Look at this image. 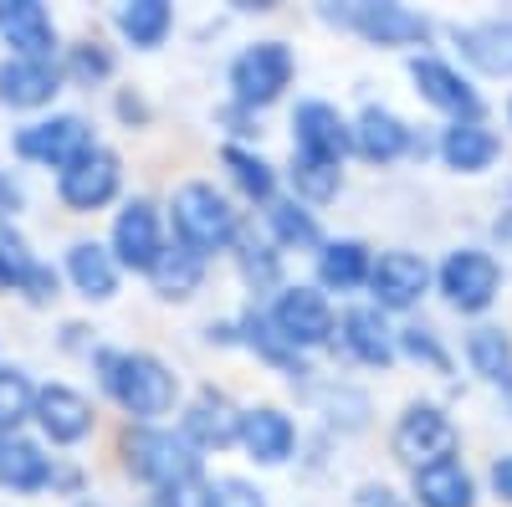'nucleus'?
Listing matches in <instances>:
<instances>
[{"label": "nucleus", "mask_w": 512, "mask_h": 507, "mask_svg": "<svg viewBox=\"0 0 512 507\" xmlns=\"http://www.w3.org/2000/svg\"><path fill=\"white\" fill-rule=\"evenodd\" d=\"M241 441H246V451H251L256 461L277 467V461L292 456L297 431H292V420H287L282 410H246V415H241Z\"/></svg>", "instance_id": "nucleus-16"}, {"label": "nucleus", "mask_w": 512, "mask_h": 507, "mask_svg": "<svg viewBox=\"0 0 512 507\" xmlns=\"http://www.w3.org/2000/svg\"><path fill=\"white\" fill-rule=\"evenodd\" d=\"M292 129H297V154H313V159H328V164H338L344 149L354 144L344 118H338L328 103H303L297 118H292Z\"/></svg>", "instance_id": "nucleus-12"}, {"label": "nucleus", "mask_w": 512, "mask_h": 507, "mask_svg": "<svg viewBox=\"0 0 512 507\" xmlns=\"http://www.w3.org/2000/svg\"><path fill=\"white\" fill-rule=\"evenodd\" d=\"M226 164H231V175H236V185H241L246 195H256V200L272 195V169H267V159H256V154H246V149H226Z\"/></svg>", "instance_id": "nucleus-34"}, {"label": "nucleus", "mask_w": 512, "mask_h": 507, "mask_svg": "<svg viewBox=\"0 0 512 507\" xmlns=\"http://www.w3.org/2000/svg\"><path fill=\"white\" fill-rule=\"evenodd\" d=\"M16 205H21V190L0 180V210H16Z\"/></svg>", "instance_id": "nucleus-42"}, {"label": "nucleus", "mask_w": 512, "mask_h": 507, "mask_svg": "<svg viewBox=\"0 0 512 507\" xmlns=\"http://www.w3.org/2000/svg\"><path fill=\"white\" fill-rule=\"evenodd\" d=\"M57 93V72L47 62H31V57H16L0 67V103H11V108H41V103H52Z\"/></svg>", "instance_id": "nucleus-17"}, {"label": "nucleus", "mask_w": 512, "mask_h": 507, "mask_svg": "<svg viewBox=\"0 0 512 507\" xmlns=\"http://www.w3.org/2000/svg\"><path fill=\"white\" fill-rule=\"evenodd\" d=\"M472 364L487 379H512V344L502 338V328H477L472 333Z\"/></svg>", "instance_id": "nucleus-31"}, {"label": "nucleus", "mask_w": 512, "mask_h": 507, "mask_svg": "<svg viewBox=\"0 0 512 507\" xmlns=\"http://www.w3.org/2000/svg\"><path fill=\"white\" fill-rule=\"evenodd\" d=\"M16 149L26 159H41V164H72L93 149V134L82 118H52V123H31V129L16 134Z\"/></svg>", "instance_id": "nucleus-7"}, {"label": "nucleus", "mask_w": 512, "mask_h": 507, "mask_svg": "<svg viewBox=\"0 0 512 507\" xmlns=\"http://www.w3.org/2000/svg\"><path fill=\"white\" fill-rule=\"evenodd\" d=\"M451 446H456V431H451V420L436 405L405 410L400 431H395V451L405 461H415V472L420 467H436V461H451Z\"/></svg>", "instance_id": "nucleus-4"}, {"label": "nucleus", "mask_w": 512, "mask_h": 507, "mask_svg": "<svg viewBox=\"0 0 512 507\" xmlns=\"http://www.w3.org/2000/svg\"><path fill=\"white\" fill-rule=\"evenodd\" d=\"M113 246H118V257H123V267H134V272H149L154 262H159V251H164V241H159V216H154V205L149 200H134L118 216V226H113Z\"/></svg>", "instance_id": "nucleus-11"}, {"label": "nucleus", "mask_w": 512, "mask_h": 507, "mask_svg": "<svg viewBox=\"0 0 512 507\" xmlns=\"http://www.w3.org/2000/svg\"><path fill=\"white\" fill-rule=\"evenodd\" d=\"M359 507H400V497L390 487H364L359 492Z\"/></svg>", "instance_id": "nucleus-40"}, {"label": "nucleus", "mask_w": 512, "mask_h": 507, "mask_svg": "<svg viewBox=\"0 0 512 507\" xmlns=\"http://www.w3.org/2000/svg\"><path fill=\"white\" fill-rule=\"evenodd\" d=\"M344 344H349V354L364 359V364H390V354H395L390 328H384V318H379L374 308L344 313Z\"/></svg>", "instance_id": "nucleus-24"}, {"label": "nucleus", "mask_w": 512, "mask_h": 507, "mask_svg": "<svg viewBox=\"0 0 512 507\" xmlns=\"http://www.w3.org/2000/svg\"><path fill=\"white\" fill-rule=\"evenodd\" d=\"M318 272H323V282H328V287L349 292V287H359V282L369 277V251H364L359 241H333V246L323 251Z\"/></svg>", "instance_id": "nucleus-27"}, {"label": "nucleus", "mask_w": 512, "mask_h": 507, "mask_svg": "<svg viewBox=\"0 0 512 507\" xmlns=\"http://www.w3.org/2000/svg\"><path fill=\"white\" fill-rule=\"evenodd\" d=\"M108 369V390L118 395V405L139 420H154L175 405V374H169L154 354H108L103 359Z\"/></svg>", "instance_id": "nucleus-1"}, {"label": "nucleus", "mask_w": 512, "mask_h": 507, "mask_svg": "<svg viewBox=\"0 0 512 507\" xmlns=\"http://www.w3.org/2000/svg\"><path fill=\"white\" fill-rule=\"evenodd\" d=\"M67 272H72L77 292H88V298H113V287H118V267L98 241H77L67 251Z\"/></svg>", "instance_id": "nucleus-22"}, {"label": "nucleus", "mask_w": 512, "mask_h": 507, "mask_svg": "<svg viewBox=\"0 0 512 507\" xmlns=\"http://www.w3.org/2000/svg\"><path fill=\"white\" fill-rule=\"evenodd\" d=\"M492 487H497V492L512 502V456H502L497 467H492Z\"/></svg>", "instance_id": "nucleus-41"}, {"label": "nucleus", "mask_w": 512, "mask_h": 507, "mask_svg": "<svg viewBox=\"0 0 512 507\" xmlns=\"http://www.w3.org/2000/svg\"><path fill=\"white\" fill-rule=\"evenodd\" d=\"M0 282H6V287H26L36 303L57 292V277H52L47 267H36V262L26 257L21 236H11L6 226H0Z\"/></svg>", "instance_id": "nucleus-20"}, {"label": "nucleus", "mask_w": 512, "mask_h": 507, "mask_svg": "<svg viewBox=\"0 0 512 507\" xmlns=\"http://www.w3.org/2000/svg\"><path fill=\"white\" fill-rule=\"evenodd\" d=\"M118 26L139 41V47H159L164 31H169V6L164 0H134V6H123Z\"/></svg>", "instance_id": "nucleus-30"}, {"label": "nucleus", "mask_w": 512, "mask_h": 507, "mask_svg": "<svg viewBox=\"0 0 512 507\" xmlns=\"http://www.w3.org/2000/svg\"><path fill=\"white\" fill-rule=\"evenodd\" d=\"M113 190H118V159L108 149H88L62 169V200L72 210H98L103 200H113Z\"/></svg>", "instance_id": "nucleus-8"}, {"label": "nucleus", "mask_w": 512, "mask_h": 507, "mask_svg": "<svg viewBox=\"0 0 512 507\" xmlns=\"http://www.w3.org/2000/svg\"><path fill=\"white\" fill-rule=\"evenodd\" d=\"M349 21L369 36V41H379V47H405V41H425V16H415V11H405V6H354L349 11Z\"/></svg>", "instance_id": "nucleus-15"}, {"label": "nucleus", "mask_w": 512, "mask_h": 507, "mask_svg": "<svg viewBox=\"0 0 512 507\" xmlns=\"http://www.w3.org/2000/svg\"><path fill=\"white\" fill-rule=\"evenodd\" d=\"M159 507H205V487H200V477H185V482H175V487H164Z\"/></svg>", "instance_id": "nucleus-37"}, {"label": "nucleus", "mask_w": 512, "mask_h": 507, "mask_svg": "<svg viewBox=\"0 0 512 507\" xmlns=\"http://www.w3.org/2000/svg\"><path fill=\"white\" fill-rule=\"evenodd\" d=\"M36 420H41V431H47L52 441H82L88 436V426H93V405L82 400L77 390H67V385H47L36 395Z\"/></svg>", "instance_id": "nucleus-13"}, {"label": "nucleus", "mask_w": 512, "mask_h": 507, "mask_svg": "<svg viewBox=\"0 0 512 507\" xmlns=\"http://www.w3.org/2000/svg\"><path fill=\"white\" fill-rule=\"evenodd\" d=\"M461 52L472 57L482 72H512V21H487V26H466Z\"/></svg>", "instance_id": "nucleus-23"}, {"label": "nucleus", "mask_w": 512, "mask_h": 507, "mask_svg": "<svg viewBox=\"0 0 512 507\" xmlns=\"http://www.w3.org/2000/svg\"><path fill=\"white\" fill-rule=\"evenodd\" d=\"M267 216H272V226H277V236L282 241H318V226H313V216H303V210H297V205H287V200H277L272 210H267Z\"/></svg>", "instance_id": "nucleus-35"}, {"label": "nucleus", "mask_w": 512, "mask_h": 507, "mask_svg": "<svg viewBox=\"0 0 512 507\" xmlns=\"http://www.w3.org/2000/svg\"><path fill=\"white\" fill-rule=\"evenodd\" d=\"M405 349H410L415 359H431L436 369H446V354L436 349V338H431V333H420V328H410V333H405Z\"/></svg>", "instance_id": "nucleus-38"}, {"label": "nucleus", "mask_w": 512, "mask_h": 507, "mask_svg": "<svg viewBox=\"0 0 512 507\" xmlns=\"http://www.w3.org/2000/svg\"><path fill=\"white\" fill-rule=\"evenodd\" d=\"M123 451H128V467H134L144 482H154L159 492L195 477V451L169 431H134Z\"/></svg>", "instance_id": "nucleus-3"}, {"label": "nucleus", "mask_w": 512, "mask_h": 507, "mask_svg": "<svg viewBox=\"0 0 512 507\" xmlns=\"http://www.w3.org/2000/svg\"><path fill=\"white\" fill-rule=\"evenodd\" d=\"M205 507H267L262 492L241 477H221L216 487H205Z\"/></svg>", "instance_id": "nucleus-36"}, {"label": "nucleus", "mask_w": 512, "mask_h": 507, "mask_svg": "<svg viewBox=\"0 0 512 507\" xmlns=\"http://www.w3.org/2000/svg\"><path fill=\"white\" fill-rule=\"evenodd\" d=\"M292 77V57L282 41H262V47H251L236 57L231 67V88L241 93V103H272Z\"/></svg>", "instance_id": "nucleus-5"}, {"label": "nucleus", "mask_w": 512, "mask_h": 507, "mask_svg": "<svg viewBox=\"0 0 512 507\" xmlns=\"http://www.w3.org/2000/svg\"><path fill=\"white\" fill-rule=\"evenodd\" d=\"M415 492L425 507H472V477L461 472V461H436V467L415 472Z\"/></svg>", "instance_id": "nucleus-21"}, {"label": "nucleus", "mask_w": 512, "mask_h": 507, "mask_svg": "<svg viewBox=\"0 0 512 507\" xmlns=\"http://www.w3.org/2000/svg\"><path fill=\"white\" fill-rule=\"evenodd\" d=\"M108 67H113V62H108V52H77V57H72V72H77L82 82L108 77Z\"/></svg>", "instance_id": "nucleus-39"}, {"label": "nucleus", "mask_w": 512, "mask_h": 507, "mask_svg": "<svg viewBox=\"0 0 512 507\" xmlns=\"http://www.w3.org/2000/svg\"><path fill=\"white\" fill-rule=\"evenodd\" d=\"M149 272H154L164 298H190L195 282H200V257H195V251H185V246L180 251H159V262Z\"/></svg>", "instance_id": "nucleus-29"}, {"label": "nucleus", "mask_w": 512, "mask_h": 507, "mask_svg": "<svg viewBox=\"0 0 512 507\" xmlns=\"http://www.w3.org/2000/svg\"><path fill=\"white\" fill-rule=\"evenodd\" d=\"M441 287L461 313H482L497 292V262L487 251H451V262L441 267Z\"/></svg>", "instance_id": "nucleus-6"}, {"label": "nucleus", "mask_w": 512, "mask_h": 507, "mask_svg": "<svg viewBox=\"0 0 512 507\" xmlns=\"http://www.w3.org/2000/svg\"><path fill=\"white\" fill-rule=\"evenodd\" d=\"M175 231H180L185 251L205 257V251H221L236 236V216L210 185H185L175 195Z\"/></svg>", "instance_id": "nucleus-2"}, {"label": "nucleus", "mask_w": 512, "mask_h": 507, "mask_svg": "<svg viewBox=\"0 0 512 507\" xmlns=\"http://www.w3.org/2000/svg\"><path fill=\"white\" fill-rule=\"evenodd\" d=\"M425 282H431V272H425V262L410 257V251H384L369 267V287L384 308H410L425 292Z\"/></svg>", "instance_id": "nucleus-10"}, {"label": "nucleus", "mask_w": 512, "mask_h": 507, "mask_svg": "<svg viewBox=\"0 0 512 507\" xmlns=\"http://www.w3.org/2000/svg\"><path fill=\"white\" fill-rule=\"evenodd\" d=\"M31 405H36V395H31V385H26V374H0V436H11L21 420L31 415Z\"/></svg>", "instance_id": "nucleus-33"}, {"label": "nucleus", "mask_w": 512, "mask_h": 507, "mask_svg": "<svg viewBox=\"0 0 512 507\" xmlns=\"http://www.w3.org/2000/svg\"><path fill=\"white\" fill-rule=\"evenodd\" d=\"M82 507H98V502H82Z\"/></svg>", "instance_id": "nucleus-43"}, {"label": "nucleus", "mask_w": 512, "mask_h": 507, "mask_svg": "<svg viewBox=\"0 0 512 507\" xmlns=\"http://www.w3.org/2000/svg\"><path fill=\"white\" fill-rule=\"evenodd\" d=\"M272 323H277V333L287 338L292 349L323 344V338L333 333V313H328V303L318 298V292H308V287H292V292H282V298H277V313H272Z\"/></svg>", "instance_id": "nucleus-9"}, {"label": "nucleus", "mask_w": 512, "mask_h": 507, "mask_svg": "<svg viewBox=\"0 0 512 507\" xmlns=\"http://www.w3.org/2000/svg\"><path fill=\"white\" fill-rule=\"evenodd\" d=\"M52 472H47V456H41L31 441L21 436H0V487H16V492H31L41 487Z\"/></svg>", "instance_id": "nucleus-25"}, {"label": "nucleus", "mask_w": 512, "mask_h": 507, "mask_svg": "<svg viewBox=\"0 0 512 507\" xmlns=\"http://www.w3.org/2000/svg\"><path fill=\"white\" fill-rule=\"evenodd\" d=\"M185 436H190L195 446H226V441L241 436V415L231 410L226 395L205 390V395L190 405V415H185Z\"/></svg>", "instance_id": "nucleus-18"}, {"label": "nucleus", "mask_w": 512, "mask_h": 507, "mask_svg": "<svg viewBox=\"0 0 512 507\" xmlns=\"http://www.w3.org/2000/svg\"><path fill=\"white\" fill-rule=\"evenodd\" d=\"M410 72H415V82H420V93L431 98L436 108L477 118V108H482V103H477V93L466 88V82H461V77H456V72H451L446 62H436V57H420V62H415Z\"/></svg>", "instance_id": "nucleus-19"}, {"label": "nucleus", "mask_w": 512, "mask_h": 507, "mask_svg": "<svg viewBox=\"0 0 512 507\" xmlns=\"http://www.w3.org/2000/svg\"><path fill=\"white\" fill-rule=\"evenodd\" d=\"M349 139H354V144H359V154H369V159H395V154L410 144L405 123H400L395 113H384V108H364L359 129H354Z\"/></svg>", "instance_id": "nucleus-26"}, {"label": "nucleus", "mask_w": 512, "mask_h": 507, "mask_svg": "<svg viewBox=\"0 0 512 507\" xmlns=\"http://www.w3.org/2000/svg\"><path fill=\"white\" fill-rule=\"evenodd\" d=\"M0 26H6L11 47H21V57H31V62H47V52L57 47L52 16L41 11L36 0H6V6H0Z\"/></svg>", "instance_id": "nucleus-14"}, {"label": "nucleus", "mask_w": 512, "mask_h": 507, "mask_svg": "<svg viewBox=\"0 0 512 507\" xmlns=\"http://www.w3.org/2000/svg\"><path fill=\"white\" fill-rule=\"evenodd\" d=\"M292 185H297V195H308V200H328L338 190V164L313 159V154H297L292 159Z\"/></svg>", "instance_id": "nucleus-32"}, {"label": "nucleus", "mask_w": 512, "mask_h": 507, "mask_svg": "<svg viewBox=\"0 0 512 507\" xmlns=\"http://www.w3.org/2000/svg\"><path fill=\"white\" fill-rule=\"evenodd\" d=\"M446 159H451V169H482V164H492V154H497V139L482 129V123H456V129L446 134Z\"/></svg>", "instance_id": "nucleus-28"}]
</instances>
